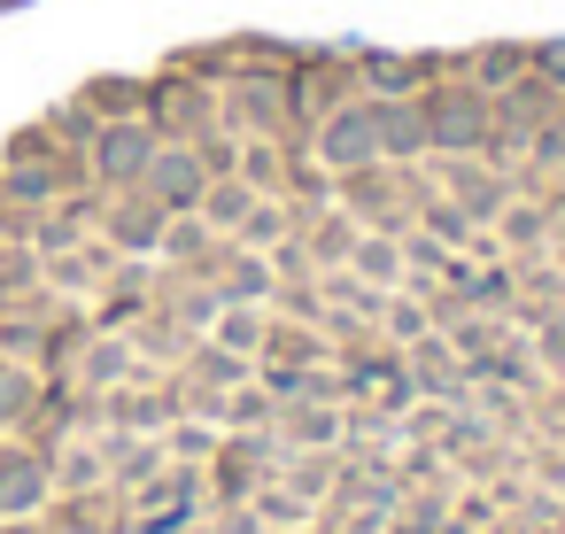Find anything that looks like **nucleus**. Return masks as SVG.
I'll use <instances>...</instances> for the list:
<instances>
[{
    "instance_id": "obj_1",
    "label": "nucleus",
    "mask_w": 565,
    "mask_h": 534,
    "mask_svg": "<svg viewBox=\"0 0 565 534\" xmlns=\"http://www.w3.org/2000/svg\"><path fill=\"white\" fill-rule=\"evenodd\" d=\"M86 148H94V179L102 186H140V171L156 156V132L148 125H102Z\"/></svg>"
},
{
    "instance_id": "obj_2",
    "label": "nucleus",
    "mask_w": 565,
    "mask_h": 534,
    "mask_svg": "<svg viewBox=\"0 0 565 534\" xmlns=\"http://www.w3.org/2000/svg\"><path fill=\"white\" fill-rule=\"evenodd\" d=\"M32 495H40V480H32L24 464H17V472H0V511H24Z\"/></svg>"
}]
</instances>
